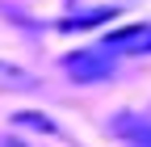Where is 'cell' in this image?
<instances>
[{"label": "cell", "instance_id": "6da1fadb", "mask_svg": "<svg viewBox=\"0 0 151 147\" xmlns=\"http://www.w3.org/2000/svg\"><path fill=\"white\" fill-rule=\"evenodd\" d=\"M63 67H67V76H76L80 84H97V80H109V76H113L118 55L105 50V46H88V50H80V55H67Z\"/></svg>", "mask_w": 151, "mask_h": 147}, {"label": "cell", "instance_id": "7a4b0ae2", "mask_svg": "<svg viewBox=\"0 0 151 147\" xmlns=\"http://www.w3.org/2000/svg\"><path fill=\"white\" fill-rule=\"evenodd\" d=\"M109 130L118 135V139H122L126 147H151V118H147V114L122 109V114L109 122Z\"/></svg>", "mask_w": 151, "mask_h": 147}, {"label": "cell", "instance_id": "3957f363", "mask_svg": "<svg viewBox=\"0 0 151 147\" xmlns=\"http://www.w3.org/2000/svg\"><path fill=\"white\" fill-rule=\"evenodd\" d=\"M101 46L113 55H147L151 50V25H126L118 34H109Z\"/></svg>", "mask_w": 151, "mask_h": 147}, {"label": "cell", "instance_id": "277c9868", "mask_svg": "<svg viewBox=\"0 0 151 147\" xmlns=\"http://www.w3.org/2000/svg\"><path fill=\"white\" fill-rule=\"evenodd\" d=\"M38 80L29 76L25 67H13V63H0V93H29Z\"/></svg>", "mask_w": 151, "mask_h": 147}]
</instances>
